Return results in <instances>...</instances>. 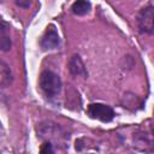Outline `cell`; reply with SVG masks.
<instances>
[{
  "instance_id": "cell-1",
  "label": "cell",
  "mask_w": 154,
  "mask_h": 154,
  "mask_svg": "<svg viewBox=\"0 0 154 154\" xmlns=\"http://www.w3.org/2000/svg\"><path fill=\"white\" fill-rule=\"evenodd\" d=\"M38 85H40V89L42 90V93L47 97L52 99V97H55L60 93L61 79H60L59 75H57L55 72H53L51 70H45L40 75Z\"/></svg>"
},
{
  "instance_id": "cell-2",
  "label": "cell",
  "mask_w": 154,
  "mask_h": 154,
  "mask_svg": "<svg viewBox=\"0 0 154 154\" xmlns=\"http://www.w3.org/2000/svg\"><path fill=\"white\" fill-rule=\"evenodd\" d=\"M137 25L142 34H153L154 31V7L150 4L141 8L137 16Z\"/></svg>"
},
{
  "instance_id": "cell-3",
  "label": "cell",
  "mask_w": 154,
  "mask_h": 154,
  "mask_svg": "<svg viewBox=\"0 0 154 154\" xmlns=\"http://www.w3.org/2000/svg\"><path fill=\"white\" fill-rule=\"evenodd\" d=\"M88 116L93 119H97L103 123H108L114 118V111L111 106L105 103H90L88 106Z\"/></svg>"
},
{
  "instance_id": "cell-4",
  "label": "cell",
  "mask_w": 154,
  "mask_h": 154,
  "mask_svg": "<svg viewBox=\"0 0 154 154\" xmlns=\"http://www.w3.org/2000/svg\"><path fill=\"white\" fill-rule=\"evenodd\" d=\"M60 43V38L58 35V31L55 29L54 25H48L46 28L45 34L42 35L41 40H40V46L42 48V51H52L55 49L57 47H59Z\"/></svg>"
},
{
  "instance_id": "cell-5",
  "label": "cell",
  "mask_w": 154,
  "mask_h": 154,
  "mask_svg": "<svg viewBox=\"0 0 154 154\" xmlns=\"http://www.w3.org/2000/svg\"><path fill=\"white\" fill-rule=\"evenodd\" d=\"M67 67H69L70 73L75 77H83V78L88 77V72H87V69L84 66V63L78 54H73L70 58Z\"/></svg>"
},
{
  "instance_id": "cell-6",
  "label": "cell",
  "mask_w": 154,
  "mask_h": 154,
  "mask_svg": "<svg viewBox=\"0 0 154 154\" xmlns=\"http://www.w3.org/2000/svg\"><path fill=\"white\" fill-rule=\"evenodd\" d=\"M11 28L6 22L0 20V52H7L11 49Z\"/></svg>"
},
{
  "instance_id": "cell-7",
  "label": "cell",
  "mask_w": 154,
  "mask_h": 154,
  "mask_svg": "<svg viewBox=\"0 0 154 154\" xmlns=\"http://www.w3.org/2000/svg\"><path fill=\"white\" fill-rule=\"evenodd\" d=\"M13 81V73L11 67L2 60L0 59V87H7L12 83Z\"/></svg>"
},
{
  "instance_id": "cell-8",
  "label": "cell",
  "mask_w": 154,
  "mask_h": 154,
  "mask_svg": "<svg viewBox=\"0 0 154 154\" xmlns=\"http://www.w3.org/2000/svg\"><path fill=\"white\" fill-rule=\"evenodd\" d=\"M90 2L89 1H85V0H79V1H75L71 6V11L72 13L77 14V16H83V14H87L89 11H90Z\"/></svg>"
},
{
  "instance_id": "cell-9",
  "label": "cell",
  "mask_w": 154,
  "mask_h": 154,
  "mask_svg": "<svg viewBox=\"0 0 154 154\" xmlns=\"http://www.w3.org/2000/svg\"><path fill=\"white\" fill-rule=\"evenodd\" d=\"M40 154H54L53 144L49 141H46L40 147Z\"/></svg>"
},
{
  "instance_id": "cell-10",
  "label": "cell",
  "mask_w": 154,
  "mask_h": 154,
  "mask_svg": "<svg viewBox=\"0 0 154 154\" xmlns=\"http://www.w3.org/2000/svg\"><path fill=\"white\" fill-rule=\"evenodd\" d=\"M16 4L18 6H20V7H24V8H26V7H29L31 5L30 1H23V0H16Z\"/></svg>"
},
{
  "instance_id": "cell-11",
  "label": "cell",
  "mask_w": 154,
  "mask_h": 154,
  "mask_svg": "<svg viewBox=\"0 0 154 154\" xmlns=\"http://www.w3.org/2000/svg\"><path fill=\"white\" fill-rule=\"evenodd\" d=\"M88 154H94V153H88Z\"/></svg>"
}]
</instances>
